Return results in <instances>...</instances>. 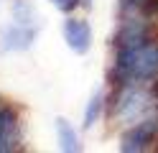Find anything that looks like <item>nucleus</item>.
<instances>
[{"label": "nucleus", "instance_id": "nucleus-1", "mask_svg": "<svg viewBox=\"0 0 158 153\" xmlns=\"http://www.w3.org/2000/svg\"><path fill=\"white\" fill-rule=\"evenodd\" d=\"M115 82H156L158 79V38L148 36L135 44L115 46L112 59Z\"/></svg>", "mask_w": 158, "mask_h": 153}, {"label": "nucleus", "instance_id": "nucleus-2", "mask_svg": "<svg viewBox=\"0 0 158 153\" xmlns=\"http://www.w3.org/2000/svg\"><path fill=\"white\" fill-rule=\"evenodd\" d=\"M151 112H156V97L148 82H115V92L107 102V115L117 125H135Z\"/></svg>", "mask_w": 158, "mask_h": 153}, {"label": "nucleus", "instance_id": "nucleus-3", "mask_svg": "<svg viewBox=\"0 0 158 153\" xmlns=\"http://www.w3.org/2000/svg\"><path fill=\"white\" fill-rule=\"evenodd\" d=\"M158 143V110L151 112L135 125H127L120 135V151L123 153H143Z\"/></svg>", "mask_w": 158, "mask_h": 153}, {"label": "nucleus", "instance_id": "nucleus-4", "mask_svg": "<svg viewBox=\"0 0 158 153\" xmlns=\"http://www.w3.org/2000/svg\"><path fill=\"white\" fill-rule=\"evenodd\" d=\"M23 125L21 115L10 105H0V153H13L21 148Z\"/></svg>", "mask_w": 158, "mask_h": 153}, {"label": "nucleus", "instance_id": "nucleus-5", "mask_svg": "<svg viewBox=\"0 0 158 153\" xmlns=\"http://www.w3.org/2000/svg\"><path fill=\"white\" fill-rule=\"evenodd\" d=\"M64 41L77 56H84L92 49V28H89V23L84 18L69 15L64 20Z\"/></svg>", "mask_w": 158, "mask_h": 153}, {"label": "nucleus", "instance_id": "nucleus-6", "mask_svg": "<svg viewBox=\"0 0 158 153\" xmlns=\"http://www.w3.org/2000/svg\"><path fill=\"white\" fill-rule=\"evenodd\" d=\"M38 36V26H31V23H15L10 28H5L3 33V49L5 51H26L33 46V41Z\"/></svg>", "mask_w": 158, "mask_h": 153}, {"label": "nucleus", "instance_id": "nucleus-7", "mask_svg": "<svg viewBox=\"0 0 158 153\" xmlns=\"http://www.w3.org/2000/svg\"><path fill=\"white\" fill-rule=\"evenodd\" d=\"M54 125H56L59 148L66 151V153H77V151H82V140H79V133H77V128H74L66 117H56Z\"/></svg>", "mask_w": 158, "mask_h": 153}, {"label": "nucleus", "instance_id": "nucleus-8", "mask_svg": "<svg viewBox=\"0 0 158 153\" xmlns=\"http://www.w3.org/2000/svg\"><path fill=\"white\" fill-rule=\"evenodd\" d=\"M105 107H107V97H105V92H97V95L89 100L87 110H84V122H82V128H84V130H89L94 122H100Z\"/></svg>", "mask_w": 158, "mask_h": 153}, {"label": "nucleus", "instance_id": "nucleus-9", "mask_svg": "<svg viewBox=\"0 0 158 153\" xmlns=\"http://www.w3.org/2000/svg\"><path fill=\"white\" fill-rule=\"evenodd\" d=\"M138 10H140V15H145L151 23H153V20H158V0H143Z\"/></svg>", "mask_w": 158, "mask_h": 153}, {"label": "nucleus", "instance_id": "nucleus-10", "mask_svg": "<svg viewBox=\"0 0 158 153\" xmlns=\"http://www.w3.org/2000/svg\"><path fill=\"white\" fill-rule=\"evenodd\" d=\"M51 3H54L56 10H61V13L69 15V13H74V10L82 5V0H51Z\"/></svg>", "mask_w": 158, "mask_h": 153}, {"label": "nucleus", "instance_id": "nucleus-11", "mask_svg": "<svg viewBox=\"0 0 158 153\" xmlns=\"http://www.w3.org/2000/svg\"><path fill=\"white\" fill-rule=\"evenodd\" d=\"M140 3L143 0H120V3H117V10H120V15L123 13H135V10L140 8Z\"/></svg>", "mask_w": 158, "mask_h": 153}]
</instances>
